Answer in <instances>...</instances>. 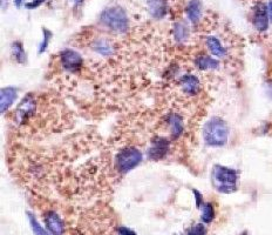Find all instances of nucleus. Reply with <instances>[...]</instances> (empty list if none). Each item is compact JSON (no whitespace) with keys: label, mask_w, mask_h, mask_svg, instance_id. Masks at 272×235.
Listing matches in <instances>:
<instances>
[{"label":"nucleus","mask_w":272,"mask_h":235,"mask_svg":"<svg viewBox=\"0 0 272 235\" xmlns=\"http://www.w3.org/2000/svg\"><path fill=\"white\" fill-rule=\"evenodd\" d=\"M142 161V153L139 150L129 147L123 150L116 156V167L121 173H127L134 169Z\"/></svg>","instance_id":"nucleus-4"},{"label":"nucleus","mask_w":272,"mask_h":235,"mask_svg":"<svg viewBox=\"0 0 272 235\" xmlns=\"http://www.w3.org/2000/svg\"><path fill=\"white\" fill-rule=\"evenodd\" d=\"M16 98V89L13 87H5L0 92V110L1 113H5V111L15 102Z\"/></svg>","instance_id":"nucleus-9"},{"label":"nucleus","mask_w":272,"mask_h":235,"mask_svg":"<svg viewBox=\"0 0 272 235\" xmlns=\"http://www.w3.org/2000/svg\"><path fill=\"white\" fill-rule=\"evenodd\" d=\"M101 21L115 32L122 33L128 30V17L121 7H111L103 11Z\"/></svg>","instance_id":"nucleus-3"},{"label":"nucleus","mask_w":272,"mask_h":235,"mask_svg":"<svg viewBox=\"0 0 272 235\" xmlns=\"http://www.w3.org/2000/svg\"><path fill=\"white\" fill-rule=\"evenodd\" d=\"M117 232H119L120 235H136L135 232L127 227H119L117 228Z\"/></svg>","instance_id":"nucleus-25"},{"label":"nucleus","mask_w":272,"mask_h":235,"mask_svg":"<svg viewBox=\"0 0 272 235\" xmlns=\"http://www.w3.org/2000/svg\"><path fill=\"white\" fill-rule=\"evenodd\" d=\"M269 12L264 4H258L254 11V25L259 32H264L269 27Z\"/></svg>","instance_id":"nucleus-7"},{"label":"nucleus","mask_w":272,"mask_h":235,"mask_svg":"<svg viewBox=\"0 0 272 235\" xmlns=\"http://www.w3.org/2000/svg\"><path fill=\"white\" fill-rule=\"evenodd\" d=\"M168 150V142L164 139H158L149 150V156L153 160H159L163 158Z\"/></svg>","instance_id":"nucleus-10"},{"label":"nucleus","mask_w":272,"mask_h":235,"mask_svg":"<svg viewBox=\"0 0 272 235\" xmlns=\"http://www.w3.org/2000/svg\"><path fill=\"white\" fill-rule=\"evenodd\" d=\"M240 235H249V234H248V232H243V233Z\"/></svg>","instance_id":"nucleus-28"},{"label":"nucleus","mask_w":272,"mask_h":235,"mask_svg":"<svg viewBox=\"0 0 272 235\" xmlns=\"http://www.w3.org/2000/svg\"><path fill=\"white\" fill-rule=\"evenodd\" d=\"M211 180L217 192L229 194L237 189L238 173L229 167L216 165L212 168Z\"/></svg>","instance_id":"nucleus-2"},{"label":"nucleus","mask_w":272,"mask_h":235,"mask_svg":"<svg viewBox=\"0 0 272 235\" xmlns=\"http://www.w3.org/2000/svg\"><path fill=\"white\" fill-rule=\"evenodd\" d=\"M174 34H175V38L177 41H184L188 38V34H189V31H188V27L182 22H177L175 25V29H174Z\"/></svg>","instance_id":"nucleus-17"},{"label":"nucleus","mask_w":272,"mask_h":235,"mask_svg":"<svg viewBox=\"0 0 272 235\" xmlns=\"http://www.w3.org/2000/svg\"><path fill=\"white\" fill-rule=\"evenodd\" d=\"M202 221L204 223H210L215 218V208L212 206V203L204 202V205L202 206Z\"/></svg>","instance_id":"nucleus-16"},{"label":"nucleus","mask_w":272,"mask_h":235,"mask_svg":"<svg viewBox=\"0 0 272 235\" xmlns=\"http://www.w3.org/2000/svg\"><path fill=\"white\" fill-rule=\"evenodd\" d=\"M22 2H24V0H15V5L16 7H20Z\"/></svg>","instance_id":"nucleus-27"},{"label":"nucleus","mask_w":272,"mask_h":235,"mask_svg":"<svg viewBox=\"0 0 272 235\" xmlns=\"http://www.w3.org/2000/svg\"><path fill=\"white\" fill-rule=\"evenodd\" d=\"M43 2H45V0H33V1L27 2L26 7L29 8V10H33V8H36V7L40 6Z\"/></svg>","instance_id":"nucleus-24"},{"label":"nucleus","mask_w":272,"mask_h":235,"mask_svg":"<svg viewBox=\"0 0 272 235\" xmlns=\"http://www.w3.org/2000/svg\"><path fill=\"white\" fill-rule=\"evenodd\" d=\"M268 12H269V18H270V20L272 22V0H270V2H269L268 5Z\"/></svg>","instance_id":"nucleus-26"},{"label":"nucleus","mask_w":272,"mask_h":235,"mask_svg":"<svg viewBox=\"0 0 272 235\" xmlns=\"http://www.w3.org/2000/svg\"><path fill=\"white\" fill-rule=\"evenodd\" d=\"M43 32H44V41H43V44L40 45L39 53H43L44 51H46L47 46H48V43H49V39H50V37H52V33H50L47 29H44Z\"/></svg>","instance_id":"nucleus-22"},{"label":"nucleus","mask_w":272,"mask_h":235,"mask_svg":"<svg viewBox=\"0 0 272 235\" xmlns=\"http://www.w3.org/2000/svg\"><path fill=\"white\" fill-rule=\"evenodd\" d=\"M45 225L53 235H64V221L54 211H49L45 214Z\"/></svg>","instance_id":"nucleus-6"},{"label":"nucleus","mask_w":272,"mask_h":235,"mask_svg":"<svg viewBox=\"0 0 272 235\" xmlns=\"http://www.w3.org/2000/svg\"><path fill=\"white\" fill-rule=\"evenodd\" d=\"M12 52L19 63H24L25 59H26V55H25L24 47H22L20 43H15L12 45Z\"/></svg>","instance_id":"nucleus-20"},{"label":"nucleus","mask_w":272,"mask_h":235,"mask_svg":"<svg viewBox=\"0 0 272 235\" xmlns=\"http://www.w3.org/2000/svg\"><path fill=\"white\" fill-rule=\"evenodd\" d=\"M229 127L222 118L214 117L203 128V139L208 146L221 147L228 142Z\"/></svg>","instance_id":"nucleus-1"},{"label":"nucleus","mask_w":272,"mask_h":235,"mask_svg":"<svg viewBox=\"0 0 272 235\" xmlns=\"http://www.w3.org/2000/svg\"><path fill=\"white\" fill-rule=\"evenodd\" d=\"M94 50L103 55H109L113 52L111 44H109L107 40H103V39L102 40H97L96 43L94 44Z\"/></svg>","instance_id":"nucleus-18"},{"label":"nucleus","mask_w":272,"mask_h":235,"mask_svg":"<svg viewBox=\"0 0 272 235\" xmlns=\"http://www.w3.org/2000/svg\"><path fill=\"white\" fill-rule=\"evenodd\" d=\"M188 235H208L207 234V229L204 227L203 223H197V225L192 226L188 232Z\"/></svg>","instance_id":"nucleus-21"},{"label":"nucleus","mask_w":272,"mask_h":235,"mask_svg":"<svg viewBox=\"0 0 272 235\" xmlns=\"http://www.w3.org/2000/svg\"><path fill=\"white\" fill-rule=\"evenodd\" d=\"M148 8H149L150 15L154 18H162V17H164L165 11H167L165 0H148Z\"/></svg>","instance_id":"nucleus-11"},{"label":"nucleus","mask_w":272,"mask_h":235,"mask_svg":"<svg viewBox=\"0 0 272 235\" xmlns=\"http://www.w3.org/2000/svg\"><path fill=\"white\" fill-rule=\"evenodd\" d=\"M193 195H195V198H196V206H197L198 208H201V207L204 205L203 197H202V194L197 191V189H193Z\"/></svg>","instance_id":"nucleus-23"},{"label":"nucleus","mask_w":272,"mask_h":235,"mask_svg":"<svg viewBox=\"0 0 272 235\" xmlns=\"http://www.w3.org/2000/svg\"><path fill=\"white\" fill-rule=\"evenodd\" d=\"M61 61H63L64 68L71 72L78 71L82 65L81 55L78 52L73 51V50H64V51L61 52Z\"/></svg>","instance_id":"nucleus-5"},{"label":"nucleus","mask_w":272,"mask_h":235,"mask_svg":"<svg viewBox=\"0 0 272 235\" xmlns=\"http://www.w3.org/2000/svg\"><path fill=\"white\" fill-rule=\"evenodd\" d=\"M27 215H29L31 227H32V231L33 233H34V235H50L48 232H46L43 227H41L40 223H39L38 220L35 219L34 215L32 213H27Z\"/></svg>","instance_id":"nucleus-19"},{"label":"nucleus","mask_w":272,"mask_h":235,"mask_svg":"<svg viewBox=\"0 0 272 235\" xmlns=\"http://www.w3.org/2000/svg\"><path fill=\"white\" fill-rule=\"evenodd\" d=\"M168 122H169L170 130H172L174 136H177L183 132V120H182V118L179 116L173 114V116L168 118Z\"/></svg>","instance_id":"nucleus-15"},{"label":"nucleus","mask_w":272,"mask_h":235,"mask_svg":"<svg viewBox=\"0 0 272 235\" xmlns=\"http://www.w3.org/2000/svg\"><path fill=\"white\" fill-rule=\"evenodd\" d=\"M196 66L202 71H208V69H216L220 66V63L216 59H212L208 55H201L196 59Z\"/></svg>","instance_id":"nucleus-14"},{"label":"nucleus","mask_w":272,"mask_h":235,"mask_svg":"<svg viewBox=\"0 0 272 235\" xmlns=\"http://www.w3.org/2000/svg\"><path fill=\"white\" fill-rule=\"evenodd\" d=\"M187 16L190 21L198 22L202 16V4L200 0H192L187 6Z\"/></svg>","instance_id":"nucleus-12"},{"label":"nucleus","mask_w":272,"mask_h":235,"mask_svg":"<svg viewBox=\"0 0 272 235\" xmlns=\"http://www.w3.org/2000/svg\"><path fill=\"white\" fill-rule=\"evenodd\" d=\"M207 47L215 57H224L225 55V49L222 46L221 41L215 37H208L207 38Z\"/></svg>","instance_id":"nucleus-13"},{"label":"nucleus","mask_w":272,"mask_h":235,"mask_svg":"<svg viewBox=\"0 0 272 235\" xmlns=\"http://www.w3.org/2000/svg\"><path fill=\"white\" fill-rule=\"evenodd\" d=\"M181 86L182 89L184 91V93L190 94V96H195L198 93L201 88L200 80L193 75H186L181 79Z\"/></svg>","instance_id":"nucleus-8"}]
</instances>
